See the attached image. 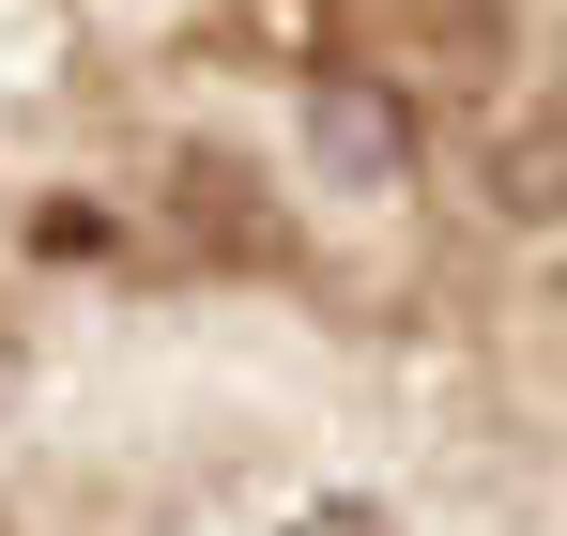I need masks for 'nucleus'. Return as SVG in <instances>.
I'll return each mask as SVG.
<instances>
[{"mask_svg": "<svg viewBox=\"0 0 567 536\" xmlns=\"http://www.w3.org/2000/svg\"><path fill=\"white\" fill-rule=\"evenodd\" d=\"M491 215H506V230H553V215H567V107L491 138Z\"/></svg>", "mask_w": 567, "mask_h": 536, "instance_id": "3", "label": "nucleus"}, {"mask_svg": "<svg viewBox=\"0 0 567 536\" xmlns=\"http://www.w3.org/2000/svg\"><path fill=\"white\" fill-rule=\"evenodd\" d=\"M414 138H430V123H414V92L353 78V62H322V78H307V154H322L338 184H399V169H414Z\"/></svg>", "mask_w": 567, "mask_h": 536, "instance_id": "2", "label": "nucleus"}, {"mask_svg": "<svg viewBox=\"0 0 567 536\" xmlns=\"http://www.w3.org/2000/svg\"><path fill=\"white\" fill-rule=\"evenodd\" d=\"M154 215H169V261H215V276H291V215L261 199V169H246V154H215V138H185V154H169Z\"/></svg>", "mask_w": 567, "mask_h": 536, "instance_id": "1", "label": "nucleus"}]
</instances>
